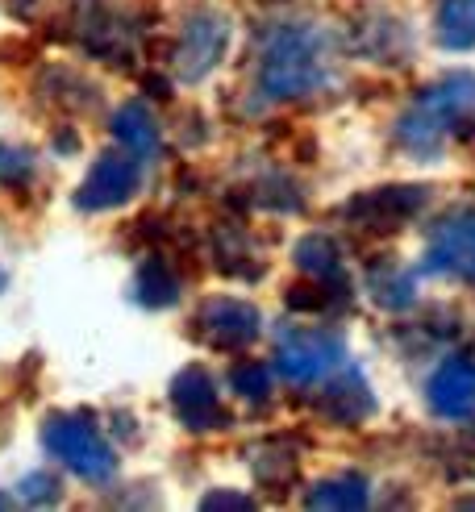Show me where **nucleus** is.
Listing matches in <instances>:
<instances>
[{
    "label": "nucleus",
    "mask_w": 475,
    "mask_h": 512,
    "mask_svg": "<svg viewBox=\"0 0 475 512\" xmlns=\"http://www.w3.org/2000/svg\"><path fill=\"white\" fill-rule=\"evenodd\" d=\"M475 134V75L455 71L442 84H434L413 109L400 113L396 121V142L409 155H438L450 138H471Z\"/></svg>",
    "instance_id": "nucleus-1"
},
{
    "label": "nucleus",
    "mask_w": 475,
    "mask_h": 512,
    "mask_svg": "<svg viewBox=\"0 0 475 512\" xmlns=\"http://www.w3.org/2000/svg\"><path fill=\"white\" fill-rule=\"evenodd\" d=\"M325 80V38L317 30H280L259 67V84L271 100H296Z\"/></svg>",
    "instance_id": "nucleus-2"
},
{
    "label": "nucleus",
    "mask_w": 475,
    "mask_h": 512,
    "mask_svg": "<svg viewBox=\"0 0 475 512\" xmlns=\"http://www.w3.org/2000/svg\"><path fill=\"white\" fill-rule=\"evenodd\" d=\"M42 442L63 467H71L88 483H105L117 471L113 446L105 442V433H100L92 421H84V417H50L46 429H42Z\"/></svg>",
    "instance_id": "nucleus-3"
},
{
    "label": "nucleus",
    "mask_w": 475,
    "mask_h": 512,
    "mask_svg": "<svg viewBox=\"0 0 475 512\" xmlns=\"http://www.w3.org/2000/svg\"><path fill=\"white\" fill-rule=\"evenodd\" d=\"M138 179H142V159L130 155V150H105L84 175L80 192H75V209L84 213H105V209H117L125 204L134 192H138Z\"/></svg>",
    "instance_id": "nucleus-4"
},
{
    "label": "nucleus",
    "mask_w": 475,
    "mask_h": 512,
    "mask_svg": "<svg viewBox=\"0 0 475 512\" xmlns=\"http://www.w3.org/2000/svg\"><path fill=\"white\" fill-rule=\"evenodd\" d=\"M225 46H230V21L217 13H200L184 25V38L175 46V75L188 84L205 80V75L221 63Z\"/></svg>",
    "instance_id": "nucleus-5"
},
{
    "label": "nucleus",
    "mask_w": 475,
    "mask_h": 512,
    "mask_svg": "<svg viewBox=\"0 0 475 512\" xmlns=\"http://www.w3.org/2000/svg\"><path fill=\"white\" fill-rule=\"evenodd\" d=\"M425 271L475 279V213H450L430 229Z\"/></svg>",
    "instance_id": "nucleus-6"
},
{
    "label": "nucleus",
    "mask_w": 475,
    "mask_h": 512,
    "mask_svg": "<svg viewBox=\"0 0 475 512\" xmlns=\"http://www.w3.org/2000/svg\"><path fill=\"white\" fill-rule=\"evenodd\" d=\"M259 309L255 304H246V300H234V296H217L209 304H200V313H196V325H200V334H205L209 346L217 350H242L259 338Z\"/></svg>",
    "instance_id": "nucleus-7"
},
{
    "label": "nucleus",
    "mask_w": 475,
    "mask_h": 512,
    "mask_svg": "<svg viewBox=\"0 0 475 512\" xmlns=\"http://www.w3.org/2000/svg\"><path fill=\"white\" fill-rule=\"evenodd\" d=\"M171 408L188 429H217L225 425V408L217 400V383L205 367H188L171 383Z\"/></svg>",
    "instance_id": "nucleus-8"
},
{
    "label": "nucleus",
    "mask_w": 475,
    "mask_h": 512,
    "mask_svg": "<svg viewBox=\"0 0 475 512\" xmlns=\"http://www.w3.org/2000/svg\"><path fill=\"white\" fill-rule=\"evenodd\" d=\"M421 204H425L421 188L400 184V188H375V192L355 196L346 204V213L355 217V225H363V229H396V225H405L413 213H421Z\"/></svg>",
    "instance_id": "nucleus-9"
},
{
    "label": "nucleus",
    "mask_w": 475,
    "mask_h": 512,
    "mask_svg": "<svg viewBox=\"0 0 475 512\" xmlns=\"http://www.w3.org/2000/svg\"><path fill=\"white\" fill-rule=\"evenodd\" d=\"M342 338L338 334H292L284 346H280V371L292 379V383H313L321 379L325 371L338 367L342 358Z\"/></svg>",
    "instance_id": "nucleus-10"
},
{
    "label": "nucleus",
    "mask_w": 475,
    "mask_h": 512,
    "mask_svg": "<svg viewBox=\"0 0 475 512\" xmlns=\"http://www.w3.org/2000/svg\"><path fill=\"white\" fill-rule=\"evenodd\" d=\"M430 408L446 421H463L475 413V363L471 358H446V363L430 375Z\"/></svg>",
    "instance_id": "nucleus-11"
},
{
    "label": "nucleus",
    "mask_w": 475,
    "mask_h": 512,
    "mask_svg": "<svg viewBox=\"0 0 475 512\" xmlns=\"http://www.w3.org/2000/svg\"><path fill=\"white\" fill-rule=\"evenodd\" d=\"M317 413L330 417L334 425H359L375 413V396L367 388L363 375H338L334 383H325L317 396Z\"/></svg>",
    "instance_id": "nucleus-12"
},
{
    "label": "nucleus",
    "mask_w": 475,
    "mask_h": 512,
    "mask_svg": "<svg viewBox=\"0 0 475 512\" xmlns=\"http://www.w3.org/2000/svg\"><path fill=\"white\" fill-rule=\"evenodd\" d=\"M113 138L130 150V155H138V159H150L159 150V121H155V113H150L146 105H121L117 109V117H113Z\"/></svg>",
    "instance_id": "nucleus-13"
},
{
    "label": "nucleus",
    "mask_w": 475,
    "mask_h": 512,
    "mask_svg": "<svg viewBox=\"0 0 475 512\" xmlns=\"http://www.w3.org/2000/svg\"><path fill=\"white\" fill-rule=\"evenodd\" d=\"M434 30L446 50H471L475 46V0H442Z\"/></svg>",
    "instance_id": "nucleus-14"
},
{
    "label": "nucleus",
    "mask_w": 475,
    "mask_h": 512,
    "mask_svg": "<svg viewBox=\"0 0 475 512\" xmlns=\"http://www.w3.org/2000/svg\"><path fill=\"white\" fill-rule=\"evenodd\" d=\"M134 296L146 309H167V304L180 300V279L171 275V267L163 259H150L134 279Z\"/></svg>",
    "instance_id": "nucleus-15"
},
{
    "label": "nucleus",
    "mask_w": 475,
    "mask_h": 512,
    "mask_svg": "<svg viewBox=\"0 0 475 512\" xmlns=\"http://www.w3.org/2000/svg\"><path fill=\"white\" fill-rule=\"evenodd\" d=\"M367 288L384 309H405V304H413V275L396 263H375L367 271Z\"/></svg>",
    "instance_id": "nucleus-16"
},
{
    "label": "nucleus",
    "mask_w": 475,
    "mask_h": 512,
    "mask_svg": "<svg viewBox=\"0 0 475 512\" xmlns=\"http://www.w3.org/2000/svg\"><path fill=\"white\" fill-rule=\"evenodd\" d=\"M309 508H363L367 504V483L359 475H334V479H321L317 488L305 496Z\"/></svg>",
    "instance_id": "nucleus-17"
},
{
    "label": "nucleus",
    "mask_w": 475,
    "mask_h": 512,
    "mask_svg": "<svg viewBox=\"0 0 475 512\" xmlns=\"http://www.w3.org/2000/svg\"><path fill=\"white\" fill-rule=\"evenodd\" d=\"M296 267L313 275V279H334L342 259H338V246L325 238V234H309V238H300L296 242Z\"/></svg>",
    "instance_id": "nucleus-18"
},
{
    "label": "nucleus",
    "mask_w": 475,
    "mask_h": 512,
    "mask_svg": "<svg viewBox=\"0 0 475 512\" xmlns=\"http://www.w3.org/2000/svg\"><path fill=\"white\" fill-rule=\"evenodd\" d=\"M230 388H234L238 396H246V400H267L271 375H267L263 363H238V367L230 371Z\"/></svg>",
    "instance_id": "nucleus-19"
},
{
    "label": "nucleus",
    "mask_w": 475,
    "mask_h": 512,
    "mask_svg": "<svg viewBox=\"0 0 475 512\" xmlns=\"http://www.w3.org/2000/svg\"><path fill=\"white\" fill-rule=\"evenodd\" d=\"M34 159H30V150H17V146H0V179L5 184H21L25 175H30Z\"/></svg>",
    "instance_id": "nucleus-20"
},
{
    "label": "nucleus",
    "mask_w": 475,
    "mask_h": 512,
    "mask_svg": "<svg viewBox=\"0 0 475 512\" xmlns=\"http://www.w3.org/2000/svg\"><path fill=\"white\" fill-rule=\"evenodd\" d=\"M21 496L34 500V504H50V500H59V483L50 475H30L21 483Z\"/></svg>",
    "instance_id": "nucleus-21"
},
{
    "label": "nucleus",
    "mask_w": 475,
    "mask_h": 512,
    "mask_svg": "<svg viewBox=\"0 0 475 512\" xmlns=\"http://www.w3.org/2000/svg\"><path fill=\"white\" fill-rule=\"evenodd\" d=\"M205 508H255V500L234 496V492H213V496H205Z\"/></svg>",
    "instance_id": "nucleus-22"
}]
</instances>
